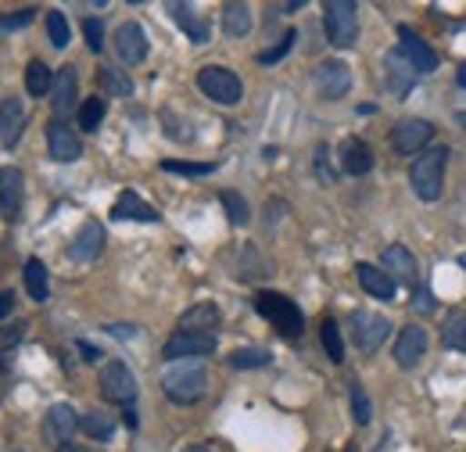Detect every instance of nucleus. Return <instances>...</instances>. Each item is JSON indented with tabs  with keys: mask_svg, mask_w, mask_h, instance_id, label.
I'll list each match as a JSON object with an SVG mask.
<instances>
[{
	"mask_svg": "<svg viewBox=\"0 0 466 452\" xmlns=\"http://www.w3.org/2000/svg\"><path fill=\"white\" fill-rule=\"evenodd\" d=\"M449 159H452L449 148H427V151H420V159H412V166H409V183H412V194H416L420 201H438V198H441Z\"/></svg>",
	"mask_w": 466,
	"mask_h": 452,
	"instance_id": "obj_1",
	"label": "nucleus"
},
{
	"mask_svg": "<svg viewBox=\"0 0 466 452\" xmlns=\"http://www.w3.org/2000/svg\"><path fill=\"white\" fill-rule=\"evenodd\" d=\"M162 392L176 406H194L208 392V374L201 363H176L162 374Z\"/></svg>",
	"mask_w": 466,
	"mask_h": 452,
	"instance_id": "obj_2",
	"label": "nucleus"
},
{
	"mask_svg": "<svg viewBox=\"0 0 466 452\" xmlns=\"http://www.w3.org/2000/svg\"><path fill=\"white\" fill-rule=\"evenodd\" d=\"M255 309L262 320H269L284 338H298L305 331V313L298 309V302H291L280 291H258L255 294Z\"/></svg>",
	"mask_w": 466,
	"mask_h": 452,
	"instance_id": "obj_3",
	"label": "nucleus"
},
{
	"mask_svg": "<svg viewBox=\"0 0 466 452\" xmlns=\"http://www.w3.org/2000/svg\"><path fill=\"white\" fill-rule=\"evenodd\" d=\"M323 29H327L330 47H338V51L355 47V40H359V7L351 0H330L323 7Z\"/></svg>",
	"mask_w": 466,
	"mask_h": 452,
	"instance_id": "obj_4",
	"label": "nucleus"
},
{
	"mask_svg": "<svg viewBox=\"0 0 466 452\" xmlns=\"http://www.w3.org/2000/svg\"><path fill=\"white\" fill-rule=\"evenodd\" d=\"M198 87H201V94H205L208 101H216V105H237L240 94H244L237 72H230L227 65H205V68L198 72Z\"/></svg>",
	"mask_w": 466,
	"mask_h": 452,
	"instance_id": "obj_5",
	"label": "nucleus"
},
{
	"mask_svg": "<svg viewBox=\"0 0 466 452\" xmlns=\"http://www.w3.org/2000/svg\"><path fill=\"white\" fill-rule=\"evenodd\" d=\"M388 334H391L388 316L370 313V309H355V313H351V338H355V348H359L362 355H373V352L388 341Z\"/></svg>",
	"mask_w": 466,
	"mask_h": 452,
	"instance_id": "obj_6",
	"label": "nucleus"
},
{
	"mask_svg": "<svg viewBox=\"0 0 466 452\" xmlns=\"http://www.w3.org/2000/svg\"><path fill=\"white\" fill-rule=\"evenodd\" d=\"M137 392H140L137 377H133V370L122 359L105 363V370H101V396L108 398V402H116V406H133Z\"/></svg>",
	"mask_w": 466,
	"mask_h": 452,
	"instance_id": "obj_7",
	"label": "nucleus"
},
{
	"mask_svg": "<svg viewBox=\"0 0 466 452\" xmlns=\"http://www.w3.org/2000/svg\"><path fill=\"white\" fill-rule=\"evenodd\" d=\"M434 140V122L431 118H402L391 129V148L399 155H420Z\"/></svg>",
	"mask_w": 466,
	"mask_h": 452,
	"instance_id": "obj_8",
	"label": "nucleus"
},
{
	"mask_svg": "<svg viewBox=\"0 0 466 452\" xmlns=\"http://www.w3.org/2000/svg\"><path fill=\"white\" fill-rule=\"evenodd\" d=\"M25 205V176L15 166H0V216L4 223H18Z\"/></svg>",
	"mask_w": 466,
	"mask_h": 452,
	"instance_id": "obj_9",
	"label": "nucleus"
},
{
	"mask_svg": "<svg viewBox=\"0 0 466 452\" xmlns=\"http://www.w3.org/2000/svg\"><path fill=\"white\" fill-rule=\"evenodd\" d=\"M399 55L406 57L409 65H412V72L416 76H431L434 68H438V55H434V47L412 29V26H399Z\"/></svg>",
	"mask_w": 466,
	"mask_h": 452,
	"instance_id": "obj_10",
	"label": "nucleus"
},
{
	"mask_svg": "<svg viewBox=\"0 0 466 452\" xmlns=\"http://www.w3.org/2000/svg\"><path fill=\"white\" fill-rule=\"evenodd\" d=\"M216 352V334H198V331H176L173 338L166 341L162 355L166 359H198V355H212Z\"/></svg>",
	"mask_w": 466,
	"mask_h": 452,
	"instance_id": "obj_11",
	"label": "nucleus"
},
{
	"mask_svg": "<svg viewBox=\"0 0 466 452\" xmlns=\"http://www.w3.org/2000/svg\"><path fill=\"white\" fill-rule=\"evenodd\" d=\"M316 90L323 101H341L351 90V68L345 61H323L316 68Z\"/></svg>",
	"mask_w": 466,
	"mask_h": 452,
	"instance_id": "obj_12",
	"label": "nucleus"
},
{
	"mask_svg": "<svg viewBox=\"0 0 466 452\" xmlns=\"http://www.w3.org/2000/svg\"><path fill=\"white\" fill-rule=\"evenodd\" d=\"M47 151L55 162H76L83 155V140L76 137V129H68V122L51 118L47 122Z\"/></svg>",
	"mask_w": 466,
	"mask_h": 452,
	"instance_id": "obj_13",
	"label": "nucleus"
},
{
	"mask_svg": "<svg viewBox=\"0 0 466 452\" xmlns=\"http://www.w3.org/2000/svg\"><path fill=\"white\" fill-rule=\"evenodd\" d=\"M380 270L391 273V281L395 283H409V287L420 283V266H416V259H412V252H409L406 244H391V248H384V255H380Z\"/></svg>",
	"mask_w": 466,
	"mask_h": 452,
	"instance_id": "obj_14",
	"label": "nucleus"
},
{
	"mask_svg": "<svg viewBox=\"0 0 466 452\" xmlns=\"http://www.w3.org/2000/svg\"><path fill=\"white\" fill-rule=\"evenodd\" d=\"M101 252H105V226L97 223V220H86V223L76 230L72 244H68V259H76V262H94Z\"/></svg>",
	"mask_w": 466,
	"mask_h": 452,
	"instance_id": "obj_15",
	"label": "nucleus"
},
{
	"mask_svg": "<svg viewBox=\"0 0 466 452\" xmlns=\"http://www.w3.org/2000/svg\"><path fill=\"white\" fill-rule=\"evenodd\" d=\"M116 55L122 65H140L147 57V33L137 22H122L116 29Z\"/></svg>",
	"mask_w": 466,
	"mask_h": 452,
	"instance_id": "obj_16",
	"label": "nucleus"
},
{
	"mask_svg": "<svg viewBox=\"0 0 466 452\" xmlns=\"http://www.w3.org/2000/svg\"><path fill=\"white\" fill-rule=\"evenodd\" d=\"M76 94H79V72H76V65H65V68L55 72V90H51L55 118L65 122V115L76 108Z\"/></svg>",
	"mask_w": 466,
	"mask_h": 452,
	"instance_id": "obj_17",
	"label": "nucleus"
},
{
	"mask_svg": "<svg viewBox=\"0 0 466 452\" xmlns=\"http://www.w3.org/2000/svg\"><path fill=\"white\" fill-rule=\"evenodd\" d=\"M423 352H427V331L416 327V324L402 327L399 338H395V363H399L402 370H412V366L423 359Z\"/></svg>",
	"mask_w": 466,
	"mask_h": 452,
	"instance_id": "obj_18",
	"label": "nucleus"
},
{
	"mask_svg": "<svg viewBox=\"0 0 466 452\" xmlns=\"http://www.w3.org/2000/svg\"><path fill=\"white\" fill-rule=\"evenodd\" d=\"M112 220H137V223H158V209H151L137 190H122L112 205Z\"/></svg>",
	"mask_w": 466,
	"mask_h": 452,
	"instance_id": "obj_19",
	"label": "nucleus"
},
{
	"mask_svg": "<svg viewBox=\"0 0 466 452\" xmlns=\"http://www.w3.org/2000/svg\"><path fill=\"white\" fill-rule=\"evenodd\" d=\"M355 277H359V283H362V291L373 294V298L391 302V298L399 294V283L391 281V273H384V270L373 266V262H359V266H355Z\"/></svg>",
	"mask_w": 466,
	"mask_h": 452,
	"instance_id": "obj_20",
	"label": "nucleus"
},
{
	"mask_svg": "<svg viewBox=\"0 0 466 452\" xmlns=\"http://www.w3.org/2000/svg\"><path fill=\"white\" fill-rule=\"evenodd\" d=\"M219 327V305L216 302H198L179 316V331H198V334H212Z\"/></svg>",
	"mask_w": 466,
	"mask_h": 452,
	"instance_id": "obj_21",
	"label": "nucleus"
},
{
	"mask_svg": "<svg viewBox=\"0 0 466 452\" xmlns=\"http://www.w3.org/2000/svg\"><path fill=\"white\" fill-rule=\"evenodd\" d=\"M341 170L349 176H366L373 170V148L366 140H359V137H349L341 144Z\"/></svg>",
	"mask_w": 466,
	"mask_h": 452,
	"instance_id": "obj_22",
	"label": "nucleus"
},
{
	"mask_svg": "<svg viewBox=\"0 0 466 452\" xmlns=\"http://www.w3.org/2000/svg\"><path fill=\"white\" fill-rule=\"evenodd\" d=\"M169 11H173L176 26L190 36V44H208L212 40V29H208V22L190 7V4H169Z\"/></svg>",
	"mask_w": 466,
	"mask_h": 452,
	"instance_id": "obj_23",
	"label": "nucleus"
},
{
	"mask_svg": "<svg viewBox=\"0 0 466 452\" xmlns=\"http://www.w3.org/2000/svg\"><path fill=\"white\" fill-rule=\"evenodd\" d=\"M76 427H79V416H76V409H72L68 402L51 406V413H47V435H51L55 442L68 446V442H72V435H76Z\"/></svg>",
	"mask_w": 466,
	"mask_h": 452,
	"instance_id": "obj_24",
	"label": "nucleus"
},
{
	"mask_svg": "<svg viewBox=\"0 0 466 452\" xmlns=\"http://www.w3.org/2000/svg\"><path fill=\"white\" fill-rule=\"evenodd\" d=\"M22 129H25V105H22L18 98H7V101L0 105V140H4L7 148L18 144Z\"/></svg>",
	"mask_w": 466,
	"mask_h": 452,
	"instance_id": "obj_25",
	"label": "nucleus"
},
{
	"mask_svg": "<svg viewBox=\"0 0 466 452\" xmlns=\"http://www.w3.org/2000/svg\"><path fill=\"white\" fill-rule=\"evenodd\" d=\"M412 79H416V72H412V65H409L406 57L399 55V51L388 55V83H391V94L395 98H406Z\"/></svg>",
	"mask_w": 466,
	"mask_h": 452,
	"instance_id": "obj_26",
	"label": "nucleus"
},
{
	"mask_svg": "<svg viewBox=\"0 0 466 452\" xmlns=\"http://www.w3.org/2000/svg\"><path fill=\"white\" fill-rule=\"evenodd\" d=\"M25 90L33 98H44V94L55 90V72L47 68V61H40V57L29 61V68H25Z\"/></svg>",
	"mask_w": 466,
	"mask_h": 452,
	"instance_id": "obj_27",
	"label": "nucleus"
},
{
	"mask_svg": "<svg viewBox=\"0 0 466 452\" xmlns=\"http://www.w3.org/2000/svg\"><path fill=\"white\" fill-rule=\"evenodd\" d=\"M223 29L233 40L248 36L251 33V7L248 4H223Z\"/></svg>",
	"mask_w": 466,
	"mask_h": 452,
	"instance_id": "obj_28",
	"label": "nucleus"
},
{
	"mask_svg": "<svg viewBox=\"0 0 466 452\" xmlns=\"http://www.w3.org/2000/svg\"><path fill=\"white\" fill-rule=\"evenodd\" d=\"M22 277H25V291H29V298H33V302H47L51 283H47V266H44L40 259H29Z\"/></svg>",
	"mask_w": 466,
	"mask_h": 452,
	"instance_id": "obj_29",
	"label": "nucleus"
},
{
	"mask_svg": "<svg viewBox=\"0 0 466 452\" xmlns=\"http://www.w3.org/2000/svg\"><path fill=\"white\" fill-rule=\"evenodd\" d=\"M441 341H445V348L466 355V309H452L449 313V320L441 327Z\"/></svg>",
	"mask_w": 466,
	"mask_h": 452,
	"instance_id": "obj_30",
	"label": "nucleus"
},
{
	"mask_svg": "<svg viewBox=\"0 0 466 452\" xmlns=\"http://www.w3.org/2000/svg\"><path fill=\"white\" fill-rule=\"evenodd\" d=\"M97 83H101L105 94H112V98H129V94H133V79H129L126 72H118L116 65H101V68H97Z\"/></svg>",
	"mask_w": 466,
	"mask_h": 452,
	"instance_id": "obj_31",
	"label": "nucleus"
},
{
	"mask_svg": "<svg viewBox=\"0 0 466 452\" xmlns=\"http://www.w3.org/2000/svg\"><path fill=\"white\" fill-rule=\"evenodd\" d=\"M79 431L90 435V438H97V442H108V438L116 435V424H112V416H105V413H83V416H79Z\"/></svg>",
	"mask_w": 466,
	"mask_h": 452,
	"instance_id": "obj_32",
	"label": "nucleus"
},
{
	"mask_svg": "<svg viewBox=\"0 0 466 452\" xmlns=\"http://www.w3.org/2000/svg\"><path fill=\"white\" fill-rule=\"evenodd\" d=\"M105 115H108V101L105 98H90V101H83L79 105V129H86V133H97V126L105 122Z\"/></svg>",
	"mask_w": 466,
	"mask_h": 452,
	"instance_id": "obj_33",
	"label": "nucleus"
},
{
	"mask_svg": "<svg viewBox=\"0 0 466 452\" xmlns=\"http://www.w3.org/2000/svg\"><path fill=\"white\" fill-rule=\"evenodd\" d=\"M319 338H323V348H327V355H330V363H345V341H341V327L327 316L323 324H319Z\"/></svg>",
	"mask_w": 466,
	"mask_h": 452,
	"instance_id": "obj_34",
	"label": "nucleus"
},
{
	"mask_svg": "<svg viewBox=\"0 0 466 452\" xmlns=\"http://www.w3.org/2000/svg\"><path fill=\"white\" fill-rule=\"evenodd\" d=\"M269 352L266 348H237L230 355V366L233 370H258V366H269Z\"/></svg>",
	"mask_w": 466,
	"mask_h": 452,
	"instance_id": "obj_35",
	"label": "nucleus"
},
{
	"mask_svg": "<svg viewBox=\"0 0 466 452\" xmlns=\"http://www.w3.org/2000/svg\"><path fill=\"white\" fill-rule=\"evenodd\" d=\"M349 398H351V416H355V424H370V420H373V406H370V396H366V388H362L359 381L349 385Z\"/></svg>",
	"mask_w": 466,
	"mask_h": 452,
	"instance_id": "obj_36",
	"label": "nucleus"
},
{
	"mask_svg": "<svg viewBox=\"0 0 466 452\" xmlns=\"http://www.w3.org/2000/svg\"><path fill=\"white\" fill-rule=\"evenodd\" d=\"M219 201H223V209H227V216H230L233 226H244L251 220V212H248V201L237 194V190H223L219 194Z\"/></svg>",
	"mask_w": 466,
	"mask_h": 452,
	"instance_id": "obj_37",
	"label": "nucleus"
},
{
	"mask_svg": "<svg viewBox=\"0 0 466 452\" xmlns=\"http://www.w3.org/2000/svg\"><path fill=\"white\" fill-rule=\"evenodd\" d=\"M47 36H51V44L55 47H68V36H72V29H68V18L61 15V11H47Z\"/></svg>",
	"mask_w": 466,
	"mask_h": 452,
	"instance_id": "obj_38",
	"label": "nucleus"
},
{
	"mask_svg": "<svg viewBox=\"0 0 466 452\" xmlns=\"http://www.w3.org/2000/svg\"><path fill=\"white\" fill-rule=\"evenodd\" d=\"M162 170L176 172V176H208V172H216V162H176V159H166Z\"/></svg>",
	"mask_w": 466,
	"mask_h": 452,
	"instance_id": "obj_39",
	"label": "nucleus"
},
{
	"mask_svg": "<svg viewBox=\"0 0 466 452\" xmlns=\"http://www.w3.org/2000/svg\"><path fill=\"white\" fill-rule=\"evenodd\" d=\"M83 36H86V47H90L94 55L105 51V22H101V18H86V22H83Z\"/></svg>",
	"mask_w": 466,
	"mask_h": 452,
	"instance_id": "obj_40",
	"label": "nucleus"
},
{
	"mask_svg": "<svg viewBox=\"0 0 466 452\" xmlns=\"http://www.w3.org/2000/svg\"><path fill=\"white\" fill-rule=\"evenodd\" d=\"M33 18H36V7H22V11H11V15H0V33H15V29H25Z\"/></svg>",
	"mask_w": 466,
	"mask_h": 452,
	"instance_id": "obj_41",
	"label": "nucleus"
},
{
	"mask_svg": "<svg viewBox=\"0 0 466 452\" xmlns=\"http://www.w3.org/2000/svg\"><path fill=\"white\" fill-rule=\"evenodd\" d=\"M294 40H298V33H294V29H288V33H284V40H280L273 51H262V55H258V61H262V65H277L280 57H288V51H291Z\"/></svg>",
	"mask_w": 466,
	"mask_h": 452,
	"instance_id": "obj_42",
	"label": "nucleus"
},
{
	"mask_svg": "<svg viewBox=\"0 0 466 452\" xmlns=\"http://www.w3.org/2000/svg\"><path fill=\"white\" fill-rule=\"evenodd\" d=\"M327 155H330V151H327V144H319V148H316V172H319V183L334 187V180H338V176H334V170L327 166Z\"/></svg>",
	"mask_w": 466,
	"mask_h": 452,
	"instance_id": "obj_43",
	"label": "nucleus"
},
{
	"mask_svg": "<svg viewBox=\"0 0 466 452\" xmlns=\"http://www.w3.org/2000/svg\"><path fill=\"white\" fill-rule=\"evenodd\" d=\"M22 338H25V324L18 320V324H11V327L0 331V348H11V344H18Z\"/></svg>",
	"mask_w": 466,
	"mask_h": 452,
	"instance_id": "obj_44",
	"label": "nucleus"
},
{
	"mask_svg": "<svg viewBox=\"0 0 466 452\" xmlns=\"http://www.w3.org/2000/svg\"><path fill=\"white\" fill-rule=\"evenodd\" d=\"M412 313H434V294H431V291H416Z\"/></svg>",
	"mask_w": 466,
	"mask_h": 452,
	"instance_id": "obj_45",
	"label": "nucleus"
},
{
	"mask_svg": "<svg viewBox=\"0 0 466 452\" xmlns=\"http://www.w3.org/2000/svg\"><path fill=\"white\" fill-rule=\"evenodd\" d=\"M76 348L83 352V359H86V363H97V359H105V355H101V348H94L90 341H76Z\"/></svg>",
	"mask_w": 466,
	"mask_h": 452,
	"instance_id": "obj_46",
	"label": "nucleus"
},
{
	"mask_svg": "<svg viewBox=\"0 0 466 452\" xmlns=\"http://www.w3.org/2000/svg\"><path fill=\"white\" fill-rule=\"evenodd\" d=\"M15 313V291H0V320H7Z\"/></svg>",
	"mask_w": 466,
	"mask_h": 452,
	"instance_id": "obj_47",
	"label": "nucleus"
},
{
	"mask_svg": "<svg viewBox=\"0 0 466 452\" xmlns=\"http://www.w3.org/2000/svg\"><path fill=\"white\" fill-rule=\"evenodd\" d=\"M108 331H112L116 338H133V334H137V327H122V324H112Z\"/></svg>",
	"mask_w": 466,
	"mask_h": 452,
	"instance_id": "obj_48",
	"label": "nucleus"
},
{
	"mask_svg": "<svg viewBox=\"0 0 466 452\" xmlns=\"http://www.w3.org/2000/svg\"><path fill=\"white\" fill-rule=\"evenodd\" d=\"M456 83H460V87L466 90V61L460 65V72H456Z\"/></svg>",
	"mask_w": 466,
	"mask_h": 452,
	"instance_id": "obj_49",
	"label": "nucleus"
},
{
	"mask_svg": "<svg viewBox=\"0 0 466 452\" xmlns=\"http://www.w3.org/2000/svg\"><path fill=\"white\" fill-rule=\"evenodd\" d=\"M58 452H90V449H83V446H72V442H68V446H61Z\"/></svg>",
	"mask_w": 466,
	"mask_h": 452,
	"instance_id": "obj_50",
	"label": "nucleus"
},
{
	"mask_svg": "<svg viewBox=\"0 0 466 452\" xmlns=\"http://www.w3.org/2000/svg\"><path fill=\"white\" fill-rule=\"evenodd\" d=\"M187 452H212V449H208V446H190Z\"/></svg>",
	"mask_w": 466,
	"mask_h": 452,
	"instance_id": "obj_51",
	"label": "nucleus"
},
{
	"mask_svg": "<svg viewBox=\"0 0 466 452\" xmlns=\"http://www.w3.org/2000/svg\"><path fill=\"white\" fill-rule=\"evenodd\" d=\"M456 118H460V126H463V129H466V112H460V115H456Z\"/></svg>",
	"mask_w": 466,
	"mask_h": 452,
	"instance_id": "obj_52",
	"label": "nucleus"
},
{
	"mask_svg": "<svg viewBox=\"0 0 466 452\" xmlns=\"http://www.w3.org/2000/svg\"><path fill=\"white\" fill-rule=\"evenodd\" d=\"M460 266H463V270H466V255H463V259H460Z\"/></svg>",
	"mask_w": 466,
	"mask_h": 452,
	"instance_id": "obj_53",
	"label": "nucleus"
},
{
	"mask_svg": "<svg viewBox=\"0 0 466 452\" xmlns=\"http://www.w3.org/2000/svg\"><path fill=\"white\" fill-rule=\"evenodd\" d=\"M0 374H4V363H0Z\"/></svg>",
	"mask_w": 466,
	"mask_h": 452,
	"instance_id": "obj_54",
	"label": "nucleus"
},
{
	"mask_svg": "<svg viewBox=\"0 0 466 452\" xmlns=\"http://www.w3.org/2000/svg\"><path fill=\"white\" fill-rule=\"evenodd\" d=\"M349 452H355V449H349Z\"/></svg>",
	"mask_w": 466,
	"mask_h": 452,
	"instance_id": "obj_55",
	"label": "nucleus"
}]
</instances>
